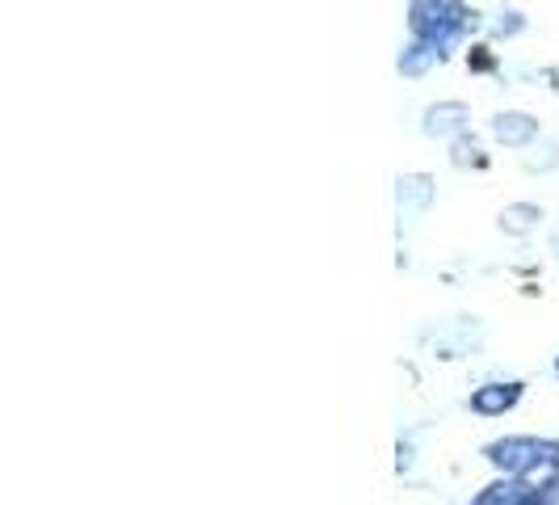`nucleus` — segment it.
Instances as JSON below:
<instances>
[{
	"mask_svg": "<svg viewBox=\"0 0 559 505\" xmlns=\"http://www.w3.org/2000/svg\"><path fill=\"white\" fill-rule=\"evenodd\" d=\"M438 59H442V51H433V47H425V43H413V47L400 56V72H404V77H420V72H429Z\"/></svg>",
	"mask_w": 559,
	"mask_h": 505,
	"instance_id": "nucleus-9",
	"label": "nucleus"
},
{
	"mask_svg": "<svg viewBox=\"0 0 559 505\" xmlns=\"http://www.w3.org/2000/svg\"><path fill=\"white\" fill-rule=\"evenodd\" d=\"M467 122H472V110L463 102H438V106L425 110L420 131L429 140H459V136H467Z\"/></svg>",
	"mask_w": 559,
	"mask_h": 505,
	"instance_id": "nucleus-3",
	"label": "nucleus"
},
{
	"mask_svg": "<svg viewBox=\"0 0 559 505\" xmlns=\"http://www.w3.org/2000/svg\"><path fill=\"white\" fill-rule=\"evenodd\" d=\"M518 400H522V384H484V388L472 392L467 404H472V413H479V418H501Z\"/></svg>",
	"mask_w": 559,
	"mask_h": 505,
	"instance_id": "nucleus-6",
	"label": "nucleus"
},
{
	"mask_svg": "<svg viewBox=\"0 0 559 505\" xmlns=\"http://www.w3.org/2000/svg\"><path fill=\"white\" fill-rule=\"evenodd\" d=\"M538 224H543V207L538 202H513V207L501 211V232H509V236H526Z\"/></svg>",
	"mask_w": 559,
	"mask_h": 505,
	"instance_id": "nucleus-7",
	"label": "nucleus"
},
{
	"mask_svg": "<svg viewBox=\"0 0 559 505\" xmlns=\"http://www.w3.org/2000/svg\"><path fill=\"white\" fill-rule=\"evenodd\" d=\"M472 505H547V493L526 484L522 477H504L497 484H488Z\"/></svg>",
	"mask_w": 559,
	"mask_h": 505,
	"instance_id": "nucleus-4",
	"label": "nucleus"
},
{
	"mask_svg": "<svg viewBox=\"0 0 559 505\" xmlns=\"http://www.w3.org/2000/svg\"><path fill=\"white\" fill-rule=\"evenodd\" d=\"M492 136H497L504 148H531L543 131H538V118H534V114L509 110V114H497V118H492Z\"/></svg>",
	"mask_w": 559,
	"mask_h": 505,
	"instance_id": "nucleus-5",
	"label": "nucleus"
},
{
	"mask_svg": "<svg viewBox=\"0 0 559 505\" xmlns=\"http://www.w3.org/2000/svg\"><path fill=\"white\" fill-rule=\"evenodd\" d=\"M551 252L559 257V224H556V232H551Z\"/></svg>",
	"mask_w": 559,
	"mask_h": 505,
	"instance_id": "nucleus-11",
	"label": "nucleus"
},
{
	"mask_svg": "<svg viewBox=\"0 0 559 505\" xmlns=\"http://www.w3.org/2000/svg\"><path fill=\"white\" fill-rule=\"evenodd\" d=\"M484 455L504 477H531V472H543V468L559 463V438H531V434L497 438V443L484 447Z\"/></svg>",
	"mask_w": 559,
	"mask_h": 505,
	"instance_id": "nucleus-2",
	"label": "nucleus"
},
{
	"mask_svg": "<svg viewBox=\"0 0 559 505\" xmlns=\"http://www.w3.org/2000/svg\"><path fill=\"white\" fill-rule=\"evenodd\" d=\"M459 168H467V165H484V156H479V148H476V140L467 143V136H459L454 140V156H450Z\"/></svg>",
	"mask_w": 559,
	"mask_h": 505,
	"instance_id": "nucleus-10",
	"label": "nucleus"
},
{
	"mask_svg": "<svg viewBox=\"0 0 559 505\" xmlns=\"http://www.w3.org/2000/svg\"><path fill=\"white\" fill-rule=\"evenodd\" d=\"M472 26V13L463 0H413L408 4V30L413 43H425L433 51L447 56V47H454Z\"/></svg>",
	"mask_w": 559,
	"mask_h": 505,
	"instance_id": "nucleus-1",
	"label": "nucleus"
},
{
	"mask_svg": "<svg viewBox=\"0 0 559 505\" xmlns=\"http://www.w3.org/2000/svg\"><path fill=\"white\" fill-rule=\"evenodd\" d=\"M556 375H559V363H556Z\"/></svg>",
	"mask_w": 559,
	"mask_h": 505,
	"instance_id": "nucleus-12",
	"label": "nucleus"
},
{
	"mask_svg": "<svg viewBox=\"0 0 559 505\" xmlns=\"http://www.w3.org/2000/svg\"><path fill=\"white\" fill-rule=\"evenodd\" d=\"M429 202H433V186H429V177H420V173H408V177H400V207L425 211Z\"/></svg>",
	"mask_w": 559,
	"mask_h": 505,
	"instance_id": "nucleus-8",
	"label": "nucleus"
}]
</instances>
